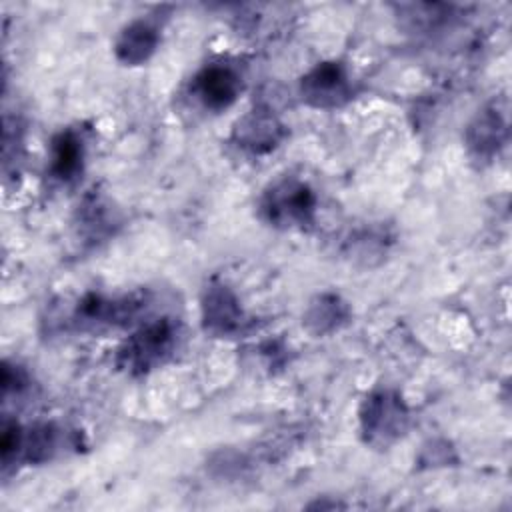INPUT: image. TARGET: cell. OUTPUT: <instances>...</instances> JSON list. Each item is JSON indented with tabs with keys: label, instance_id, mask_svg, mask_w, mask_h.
<instances>
[{
	"label": "cell",
	"instance_id": "3957f363",
	"mask_svg": "<svg viewBox=\"0 0 512 512\" xmlns=\"http://www.w3.org/2000/svg\"><path fill=\"white\" fill-rule=\"evenodd\" d=\"M174 344V328L170 322H154L136 332L122 350V362L130 370L144 372L170 352Z\"/></svg>",
	"mask_w": 512,
	"mask_h": 512
},
{
	"label": "cell",
	"instance_id": "5b68a950",
	"mask_svg": "<svg viewBox=\"0 0 512 512\" xmlns=\"http://www.w3.org/2000/svg\"><path fill=\"white\" fill-rule=\"evenodd\" d=\"M240 90L238 76L226 66L204 68L194 80V92L206 108L220 110L230 106Z\"/></svg>",
	"mask_w": 512,
	"mask_h": 512
},
{
	"label": "cell",
	"instance_id": "8fae6325",
	"mask_svg": "<svg viewBox=\"0 0 512 512\" xmlns=\"http://www.w3.org/2000/svg\"><path fill=\"white\" fill-rule=\"evenodd\" d=\"M326 306H328V302L322 298L320 300V306H314L312 308V312H310V318L318 324V330H324V328H334L342 318H344V314H342V306H340V302L336 300V304L330 308V312L326 310Z\"/></svg>",
	"mask_w": 512,
	"mask_h": 512
},
{
	"label": "cell",
	"instance_id": "6da1fadb",
	"mask_svg": "<svg viewBox=\"0 0 512 512\" xmlns=\"http://www.w3.org/2000/svg\"><path fill=\"white\" fill-rule=\"evenodd\" d=\"M406 408L398 396L380 392L366 400L362 412V426L370 442L388 444L406 428Z\"/></svg>",
	"mask_w": 512,
	"mask_h": 512
},
{
	"label": "cell",
	"instance_id": "30bf717a",
	"mask_svg": "<svg viewBox=\"0 0 512 512\" xmlns=\"http://www.w3.org/2000/svg\"><path fill=\"white\" fill-rule=\"evenodd\" d=\"M80 160H82V146L78 138L72 132L60 134L52 146V166H50L52 174L56 178L68 180L78 172Z\"/></svg>",
	"mask_w": 512,
	"mask_h": 512
},
{
	"label": "cell",
	"instance_id": "8992f818",
	"mask_svg": "<svg viewBox=\"0 0 512 512\" xmlns=\"http://www.w3.org/2000/svg\"><path fill=\"white\" fill-rule=\"evenodd\" d=\"M204 322L212 332L226 334L240 326L242 312L224 286H212L204 298Z\"/></svg>",
	"mask_w": 512,
	"mask_h": 512
},
{
	"label": "cell",
	"instance_id": "ba28073f",
	"mask_svg": "<svg viewBox=\"0 0 512 512\" xmlns=\"http://www.w3.org/2000/svg\"><path fill=\"white\" fill-rule=\"evenodd\" d=\"M506 132L504 116L498 110H484L470 126L468 142L478 154H492Z\"/></svg>",
	"mask_w": 512,
	"mask_h": 512
},
{
	"label": "cell",
	"instance_id": "277c9868",
	"mask_svg": "<svg viewBox=\"0 0 512 512\" xmlns=\"http://www.w3.org/2000/svg\"><path fill=\"white\" fill-rule=\"evenodd\" d=\"M302 94L314 106H336L348 96L346 74L338 64H320L302 80Z\"/></svg>",
	"mask_w": 512,
	"mask_h": 512
},
{
	"label": "cell",
	"instance_id": "9c48e42d",
	"mask_svg": "<svg viewBox=\"0 0 512 512\" xmlns=\"http://www.w3.org/2000/svg\"><path fill=\"white\" fill-rule=\"evenodd\" d=\"M238 136L242 140V146L262 150L274 146V142L280 136V126L274 120V116H268L264 112H252L238 124Z\"/></svg>",
	"mask_w": 512,
	"mask_h": 512
},
{
	"label": "cell",
	"instance_id": "7a4b0ae2",
	"mask_svg": "<svg viewBox=\"0 0 512 512\" xmlns=\"http://www.w3.org/2000/svg\"><path fill=\"white\" fill-rule=\"evenodd\" d=\"M262 208L268 220L278 226L306 224L314 214V196L304 184L282 182L266 194Z\"/></svg>",
	"mask_w": 512,
	"mask_h": 512
},
{
	"label": "cell",
	"instance_id": "52a82bcc",
	"mask_svg": "<svg viewBox=\"0 0 512 512\" xmlns=\"http://www.w3.org/2000/svg\"><path fill=\"white\" fill-rule=\"evenodd\" d=\"M156 42H158V34L150 24L134 22L118 38L116 52H118L120 60H124L128 64H138L154 52Z\"/></svg>",
	"mask_w": 512,
	"mask_h": 512
}]
</instances>
